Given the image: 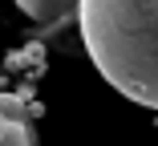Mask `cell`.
<instances>
[{"mask_svg":"<svg viewBox=\"0 0 158 146\" xmlns=\"http://www.w3.org/2000/svg\"><path fill=\"white\" fill-rule=\"evenodd\" d=\"M0 118H8V122H28L33 110H28L24 98H16V94H0Z\"/></svg>","mask_w":158,"mask_h":146,"instance_id":"4","label":"cell"},{"mask_svg":"<svg viewBox=\"0 0 158 146\" xmlns=\"http://www.w3.org/2000/svg\"><path fill=\"white\" fill-rule=\"evenodd\" d=\"M16 8L24 16H33L37 24H65L77 16L81 0H16Z\"/></svg>","mask_w":158,"mask_h":146,"instance_id":"2","label":"cell"},{"mask_svg":"<svg viewBox=\"0 0 158 146\" xmlns=\"http://www.w3.org/2000/svg\"><path fill=\"white\" fill-rule=\"evenodd\" d=\"M81 41L122 98L158 110V0H81Z\"/></svg>","mask_w":158,"mask_h":146,"instance_id":"1","label":"cell"},{"mask_svg":"<svg viewBox=\"0 0 158 146\" xmlns=\"http://www.w3.org/2000/svg\"><path fill=\"white\" fill-rule=\"evenodd\" d=\"M0 146H33V130H28V122L0 118Z\"/></svg>","mask_w":158,"mask_h":146,"instance_id":"3","label":"cell"}]
</instances>
